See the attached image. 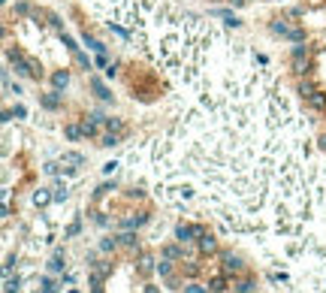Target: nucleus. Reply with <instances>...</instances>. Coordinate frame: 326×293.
<instances>
[{
	"mask_svg": "<svg viewBox=\"0 0 326 293\" xmlns=\"http://www.w3.org/2000/svg\"><path fill=\"white\" fill-rule=\"evenodd\" d=\"M97 3L185 103L148 145L157 197L178 209L199 197L236 233L296 236L323 194L320 145L269 58L169 0Z\"/></svg>",
	"mask_w": 326,
	"mask_h": 293,
	"instance_id": "f257e3e1",
	"label": "nucleus"
},
{
	"mask_svg": "<svg viewBox=\"0 0 326 293\" xmlns=\"http://www.w3.org/2000/svg\"><path fill=\"white\" fill-rule=\"evenodd\" d=\"M217 260H221V269L227 272V275H245V260L239 257V254H233V251H217Z\"/></svg>",
	"mask_w": 326,
	"mask_h": 293,
	"instance_id": "f03ea898",
	"label": "nucleus"
},
{
	"mask_svg": "<svg viewBox=\"0 0 326 293\" xmlns=\"http://www.w3.org/2000/svg\"><path fill=\"white\" fill-rule=\"evenodd\" d=\"M205 233H208L205 224H178V227H175V239L185 242V245L194 242V239H199V236H205Z\"/></svg>",
	"mask_w": 326,
	"mask_h": 293,
	"instance_id": "7ed1b4c3",
	"label": "nucleus"
},
{
	"mask_svg": "<svg viewBox=\"0 0 326 293\" xmlns=\"http://www.w3.org/2000/svg\"><path fill=\"white\" fill-rule=\"evenodd\" d=\"M196 248H199V254H205V257H217V251H221V245H217V239L211 233L199 236L196 239Z\"/></svg>",
	"mask_w": 326,
	"mask_h": 293,
	"instance_id": "20e7f679",
	"label": "nucleus"
},
{
	"mask_svg": "<svg viewBox=\"0 0 326 293\" xmlns=\"http://www.w3.org/2000/svg\"><path fill=\"white\" fill-rule=\"evenodd\" d=\"M208 290L211 293H227L230 290V275L221 269V272H214L211 278H208Z\"/></svg>",
	"mask_w": 326,
	"mask_h": 293,
	"instance_id": "39448f33",
	"label": "nucleus"
},
{
	"mask_svg": "<svg viewBox=\"0 0 326 293\" xmlns=\"http://www.w3.org/2000/svg\"><path fill=\"white\" fill-rule=\"evenodd\" d=\"M163 257L166 260H175V263H181V260H188V251H185V242H178V245H163Z\"/></svg>",
	"mask_w": 326,
	"mask_h": 293,
	"instance_id": "423d86ee",
	"label": "nucleus"
},
{
	"mask_svg": "<svg viewBox=\"0 0 326 293\" xmlns=\"http://www.w3.org/2000/svg\"><path fill=\"white\" fill-rule=\"evenodd\" d=\"M233 290L236 293H257V278H254V275H239Z\"/></svg>",
	"mask_w": 326,
	"mask_h": 293,
	"instance_id": "0eeeda50",
	"label": "nucleus"
},
{
	"mask_svg": "<svg viewBox=\"0 0 326 293\" xmlns=\"http://www.w3.org/2000/svg\"><path fill=\"white\" fill-rule=\"evenodd\" d=\"M136 272H139L142 278H148L151 272H157V263H154V260L148 257V254H142V257L136 260Z\"/></svg>",
	"mask_w": 326,
	"mask_h": 293,
	"instance_id": "6e6552de",
	"label": "nucleus"
},
{
	"mask_svg": "<svg viewBox=\"0 0 326 293\" xmlns=\"http://www.w3.org/2000/svg\"><path fill=\"white\" fill-rule=\"evenodd\" d=\"M202 272V266L194 260V257H188V260H181V275H188V278H196Z\"/></svg>",
	"mask_w": 326,
	"mask_h": 293,
	"instance_id": "1a4fd4ad",
	"label": "nucleus"
},
{
	"mask_svg": "<svg viewBox=\"0 0 326 293\" xmlns=\"http://www.w3.org/2000/svg\"><path fill=\"white\" fill-rule=\"evenodd\" d=\"M118 242H121V248H130V251H136V248H139V236H136V233H130V230H127V233H121V236H118Z\"/></svg>",
	"mask_w": 326,
	"mask_h": 293,
	"instance_id": "9d476101",
	"label": "nucleus"
},
{
	"mask_svg": "<svg viewBox=\"0 0 326 293\" xmlns=\"http://www.w3.org/2000/svg\"><path fill=\"white\" fill-rule=\"evenodd\" d=\"M172 263H175V260H166V257H163V260L157 263V275H160V278H169V275H175V266H172Z\"/></svg>",
	"mask_w": 326,
	"mask_h": 293,
	"instance_id": "9b49d317",
	"label": "nucleus"
},
{
	"mask_svg": "<svg viewBox=\"0 0 326 293\" xmlns=\"http://www.w3.org/2000/svg\"><path fill=\"white\" fill-rule=\"evenodd\" d=\"M118 248H121L118 236H112V239H103V242H100V251H106V254H115Z\"/></svg>",
	"mask_w": 326,
	"mask_h": 293,
	"instance_id": "f8f14e48",
	"label": "nucleus"
},
{
	"mask_svg": "<svg viewBox=\"0 0 326 293\" xmlns=\"http://www.w3.org/2000/svg\"><path fill=\"white\" fill-rule=\"evenodd\" d=\"M64 269V251H55V257L49 260V272H61Z\"/></svg>",
	"mask_w": 326,
	"mask_h": 293,
	"instance_id": "ddd939ff",
	"label": "nucleus"
},
{
	"mask_svg": "<svg viewBox=\"0 0 326 293\" xmlns=\"http://www.w3.org/2000/svg\"><path fill=\"white\" fill-rule=\"evenodd\" d=\"M49 203H52V194H49V191L40 188V191L33 194V206H49Z\"/></svg>",
	"mask_w": 326,
	"mask_h": 293,
	"instance_id": "4468645a",
	"label": "nucleus"
},
{
	"mask_svg": "<svg viewBox=\"0 0 326 293\" xmlns=\"http://www.w3.org/2000/svg\"><path fill=\"white\" fill-rule=\"evenodd\" d=\"M64 133H66V139H72V142H76V139H79V136H85V133H82V127H79V124H66V127H64Z\"/></svg>",
	"mask_w": 326,
	"mask_h": 293,
	"instance_id": "2eb2a0df",
	"label": "nucleus"
},
{
	"mask_svg": "<svg viewBox=\"0 0 326 293\" xmlns=\"http://www.w3.org/2000/svg\"><path fill=\"white\" fill-rule=\"evenodd\" d=\"M91 272H97L100 278H106V275H112V263H94Z\"/></svg>",
	"mask_w": 326,
	"mask_h": 293,
	"instance_id": "dca6fc26",
	"label": "nucleus"
},
{
	"mask_svg": "<svg viewBox=\"0 0 326 293\" xmlns=\"http://www.w3.org/2000/svg\"><path fill=\"white\" fill-rule=\"evenodd\" d=\"M18 287H21V281H18V278H12V275H6L3 290H6V293H18Z\"/></svg>",
	"mask_w": 326,
	"mask_h": 293,
	"instance_id": "f3484780",
	"label": "nucleus"
},
{
	"mask_svg": "<svg viewBox=\"0 0 326 293\" xmlns=\"http://www.w3.org/2000/svg\"><path fill=\"white\" fill-rule=\"evenodd\" d=\"M58 103H61V100H58V91H52V94L43 97V106H46V109H58Z\"/></svg>",
	"mask_w": 326,
	"mask_h": 293,
	"instance_id": "a211bd4d",
	"label": "nucleus"
},
{
	"mask_svg": "<svg viewBox=\"0 0 326 293\" xmlns=\"http://www.w3.org/2000/svg\"><path fill=\"white\" fill-rule=\"evenodd\" d=\"M118 142H121V133H106L100 145H106V148H109V145H118Z\"/></svg>",
	"mask_w": 326,
	"mask_h": 293,
	"instance_id": "6ab92c4d",
	"label": "nucleus"
},
{
	"mask_svg": "<svg viewBox=\"0 0 326 293\" xmlns=\"http://www.w3.org/2000/svg\"><path fill=\"white\" fill-rule=\"evenodd\" d=\"M181 293H208L205 287H199L196 281H191V284H185V287H181Z\"/></svg>",
	"mask_w": 326,
	"mask_h": 293,
	"instance_id": "aec40b11",
	"label": "nucleus"
},
{
	"mask_svg": "<svg viewBox=\"0 0 326 293\" xmlns=\"http://www.w3.org/2000/svg\"><path fill=\"white\" fill-rule=\"evenodd\" d=\"M66 82H69L66 73H55V88H66Z\"/></svg>",
	"mask_w": 326,
	"mask_h": 293,
	"instance_id": "412c9836",
	"label": "nucleus"
},
{
	"mask_svg": "<svg viewBox=\"0 0 326 293\" xmlns=\"http://www.w3.org/2000/svg\"><path fill=\"white\" fill-rule=\"evenodd\" d=\"M79 233H82V224H79V221H72V224L66 227V236H69V239H72V236H79Z\"/></svg>",
	"mask_w": 326,
	"mask_h": 293,
	"instance_id": "4be33fe9",
	"label": "nucleus"
},
{
	"mask_svg": "<svg viewBox=\"0 0 326 293\" xmlns=\"http://www.w3.org/2000/svg\"><path fill=\"white\" fill-rule=\"evenodd\" d=\"M43 290H46V293H58V284H55L52 278H43Z\"/></svg>",
	"mask_w": 326,
	"mask_h": 293,
	"instance_id": "5701e85b",
	"label": "nucleus"
},
{
	"mask_svg": "<svg viewBox=\"0 0 326 293\" xmlns=\"http://www.w3.org/2000/svg\"><path fill=\"white\" fill-rule=\"evenodd\" d=\"M55 200H66V185H58L55 188Z\"/></svg>",
	"mask_w": 326,
	"mask_h": 293,
	"instance_id": "b1692460",
	"label": "nucleus"
},
{
	"mask_svg": "<svg viewBox=\"0 0 326 293\" xmlns=\"http://www.w3.org/2000/svg\"><path fill=\"white\" fill-rule=\"evenodd\" d=\"M64 160H66V163H82V157H79V154H64Z\"/></svg>",
	"mask_w": 326,
	"mask_h": 293,
	"instance_id": "393cba45",
	"label": "nucleus"
},
{
	"mask_svg": "<svg viewBox=\"0 0 326 293\" xmlns=\"http://www.w3.org/2000/svg\"><path fill=\"white\" fill-rule=\"evenodd\" d=\"M142 293H160V287H157V284H145Z\"/></svg>",
	"mask_w": 326,
	"mask_h": 293,
	"instance_id": "a878e982",
	"label": "nucleus"
}]
</instances>
